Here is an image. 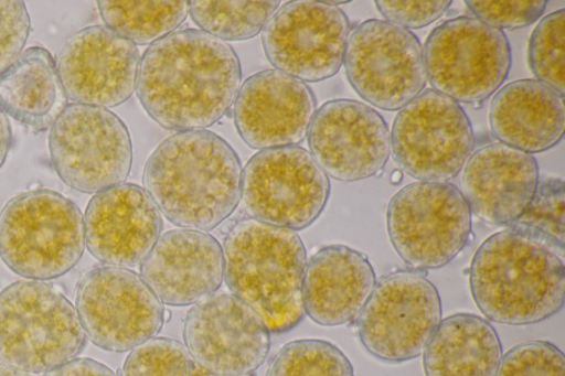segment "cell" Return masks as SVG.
I'll use <instances>...</instances> for the list:
<instances>
[{
  "label": "cell",
  "instance_id": "obj_40",
  "mask_svg": "<svg viewBox=\"0 0 565 376\" xmlns=\"http://www.w3.org/2000/svg\"><path fill=\"white\" fill-rule=\"evenodd\" d=\"M402 178H403L402 172H401V171L395 170V171H393V173H392V175H391V181H392V183H395V184H396V183H399V182H401Z\"/></svg>",
  "mask_w": 565,
  "mask_h": 376
},
{
  "label": "cell",
  "instance_id": "obj_34",
  "mask_svg": "<svg viewBox=\"0 0 565 376\" xmlns=\"http://www.w3.org/2000/svg\"><path fill=\"white\" fill-rule=\"evenodd\" d=\"M475 18L499 29H521L536 22L546 9L547 1H466Z\"/></svg>",
  "mask_w": 565,
  "mask_h": 376
},
{
  "label": "cell",
  "instance_id": "obj_19",
  "mask_svg": "<svg viewBox=\"0 0 565 376\" xmlns=\"http://www.w3.org/2000/svg\"><path fill=\"white\" fill-rule=\"evenodd\" d=\"M312 89L277 69L257 72L241 85L233 119L243 141L265 150L301 143L316 112Z\"/></svg>",
  "mask_w": 565,
  "mask_h": 376
},
{
  "label": "cell",
  "instance_id": "obj_27",
  "mask_svg": "<svg viewBox=\"0 0 565 376\" xmlns=\"http://www.w3.org/2000/svg\"><path fill=\"white\" fill-rule=\"evenodd\" d=\"M106 26L134 44L147 45L174 32L186 19L189 1H97Z\"/></svg>",
  "mask_w": 565,
  "mask_h": 376
},
{
  "label": "cell",
  "instance_id": "obj_13",
  "mask_svg": "<svg viewBox=\"0 0 565 376\" xmlns=\"http://www.w3.org/2000/svg\"><path fill=\"white\" fill-rule=\"evenodd\" d=\"M343 63L352 88L383 110L402 109L427 83L418 37L385 20L363 21L350 32Z\"/></svg>",
  "mask_w": 565,
  "mask_h": 376
},
{
  "label": "cell",
  "instance_id": "obj_5",
  "mask_svg": "<svg viewBox=\"0 0 565 376\" xmlns=\"http://www.w3.org/2000/svg\"><path fill=\"white\" fill-rule=\"evenodd\" d=\"M85 245L79 207L56 191L19 193L0 211V259L28 280L64 276L77 265Z\"/></svg>",
  "mask_w": 565,
  "mask_h": 376
},
{
  "label": "cell",
  "instance_id": "obj_3",
  "mask_svg": "<svg viewBox=\"0 0 565 376\" xmlns=\"http://www.w3.org/2000/svg\"><path fill=\"white\" fill-rule=\"evenodd\" d=\"M242 172L236 151L221 136L210 130L181 131L149 155L142 184L170 223L209 232L236 210Z\"/></svg>",
  "mask_w": 565,
  "mask_h": 376
},
{
  "label": "cell",
  "instance_id": "obj_23",
  "mask_svg": "<svg viewBox=\"0 0 565 376\" xmlns=\"http://www.w3.org/2000/svg\"><path fill=\"white\" fill-rule=\"evenodd\" d=\"M375 284L366 255L345 245L324 246L306 265L305 313L322 326L350 323L361 313Z\"/></svg>",
  "mask_w": 565,
  "mask_h": 376
},
{
  "label": "cell",
  "instance_id": "obj_28",
  "mask_svg": "<svg viewBox=\"0 0 565 376\" xmlns=\"http://www.w3.org/2000/svg\"><path fill=\"white\" fill-rule=\"evenodd\" d=\"M279 1H189L193 22L222 41L256 36L279 7Z\"/></svg>",
  "mask_w": 565,
  "mask_h": 376
},
{
  "label": "cell",
  "instance_id": "obj_32",
  "mask_svg": "<svg viewBox=\"0 0 565 376\" xmlns=\"http://www.w3.org/2000/svg\"><path fill=\"white\" fill-rule=\"evenodd\" d=\"M495 376H565V357L551 342L526 341L502 355Z\"/></svg>",
  "mask_w": 565,
  "mask_h": 376
},
{
  "label": "cell",
  "instance_id": "obj_7",
  "mask_svg": "<svg viewBox=\"0 0 565 376\" xmlns=\"http://www.w3.org/2000/svg\"><path fill=\"white\" fill-rule=\"evenodd\" d=\"M386 228L392 246L414 270L439 269L467 246L471 212L450 182L417 181L388 202Z\"/></svg>",
  "mask_w": 565,
  "mask_h": 376
},
{
  "label": "cell",
  "instance_id": "obj_31",
  "mask_svg": "<svg viewBox=\"0 0 565 376\" xmlns=\"http://www.w3.org/2000/svg\"><path fill=\"white\" fill-rule=\"evenodd\" d=\"M120 376H196V365L179 341L154 336L130 350Z\"/></svg>",
  "mask_w": 565,
  "mask_h": 376
},
{
  "label": "cell",
  "instance_id": "obj_21",
  "mask_svg": "<svg viewBox=\"0 0 565 376\" xmlns=\"http://www.w3.org/2000/svg\"><path fill=\"white\" fill-rule=\"evenodd\" d=\"M536 159L501 142L481 146L466 161L460 192L471 214L487 224L511 226L529 207L537 184Z\"/></svg>",
  "mask_w": 565,
  "mask_h": 376
},
{
  "label": "cell",
  "instance_id": "obj_24",
  "mask_svg": "<svg viewBox=\"0 0 565 376\" xmlns=\"http://www.w3.org/2000/svg\"><path fill=\"white\" fill-rule=\"evenodd\" d=\"M489 125L499 142L530 154L544 152L564 137V97L537 79L511 82L494 94Z\"/></svg>",
  "mask_w": 565,
  "mask_h": 376
},
{
  "label": "cell",
  "instance_id": "obj_15",
  "mask_svg": "<svg viewBox=\"0 0 565 376\" xmlns=\"http://www.w3.org/2000/svg\"><path fill=\"white\" fill-rule=\"evenodd\" d=\"M350 32L349 19L340 8L326 1L294 0L268 20L262 44L277 71L315 83L339 72Z\"/></svg>",
  "mask_w": 565,
  "mask_h": 376
},
{
  "label": "cell",
  "instance_id": "obj_6",
  "mask_svg": "<svg viewBox=\"0 0 565 376\" xmlns=\"http://www.w3.org/2000/svg\"><path fill=\"white\" fill-rule=\"evenodd\" d=\"M86 334L76 309L55 286L18 280L0 291V362L29 374L76 358Z\"/></svg>",
  "mask_w": 565,
  "mask_h": 376
},
{
  "label": "cell",
  "instance_id": "obj_38",
  "mask_svg": "<svg viewBox=\"0 0 565 376\" xmlns=\"http://www.w3.org/2000/svg\"><path fill=\"white\" fill-rule=\"evenodd\" d=\"M12 144V131L8 116L0 110V169L7 160Z\"/></svg>",
  "mask_w": 565,
  "mask_h": 376
},
{
  "label": "cell",
  "instance_id": "obj_39",
  "mask_svg": "<svg viewBox=\"0 0 565 376\" xmlns=\"http://www.w3.org/2000/svg\"><path fill=\"white\" fill-rule=\"evenodd\" d=\"M0 376H32V375L0 362Z\"/></svg>",
  "mask_w": 565,
  "mask_h": 376
},
{
  "label": "cell",
  "instance_id": "obj_1",
  "mask_svg": "<svg viewBox=\"0 0 565 376\" xmlns=\"http://www.w3.org/2000/svg\"><path fill=\"white\" fill-rule=\"evenodd\" d=\"M242 82L233 47L202 30L179 29L140 58L136 89L145 111L168 130H202L232 107Z\"/></svg>",
  "mask_w": 565,
  "mask_h": 376
},
{
  "label": "cell",
  "instance_id": "obj_11",
  "mask_svg": "<svg viewBox=\"0 0 565 376\" xmlns=\"http://www.w3.org/2000/svg\"><path fill=\"white\" fill-rule=\"evenodd\" d=\"M330 191L329 176L298 146L260 150L242 172L241 200L248 217L295 232L319 218Z\"/></svg>",
  "mask_w": 565,
  "mask_h": 376
},
{
  "label": "cell",
  "instance_id": "obj_20",
  "mask_svg": "<svg viewBox=\"0 0 565 376\" xmlns=\"http://www.w3.org/2000/svg\"><path fill=\"white\" fill-rule=\"evenodd\" d=\"M84 227L85 244L94 258L126 268L143 261L161 236L163 222L143 187L121 183L89 200Z\"/></svg>",
  "mask_w": 565,
  "mask_h": 376
},
{
  "label": "cell",
  "instance_id": "obj_8",
  "mask_svg": "<svg viewBox=\"0 0 565 376\" xmlns=\"http://www.w3.org/2000/svg\"><path fill=\"white\" fill-rule=\"evenodd\" d=\"M423 60L434 90L457 103L478 104L497 93L508 78L512 51L503 31L462 15L430 32Z\"/></svg>",
  "mask_w": 565,
  "mask_h": 376
},
{
  "label": "cell",
  "instance_id": "obj_9",
  "mask_svg": "<svg viewBox=\"0 0 565 376\" xmlns=\"http://www.w3.org/2000/svg\"><path fill=\"white\" fill-rule=\"evenodd\" d=\"M49 151L60 179L82 193L121 184L132 164L127 126L102 107L67 104L51 123Z\"/></svg>",
  "mask_w": 565,
  "mask_h": 376
},
{
  "label": "cell",
  "instance_id": "obj_2",
  "mask_svg": "<svg viewBox=\"0 0 565 376\" xmlns=\"http://www.w3.org/2000/svg\"><path fill=\"white\" fill-rule=\"evenodd\" d=\"M469 284L489 320L529 325L550 319L565 301L564 244L515 223L488 237L475 253Z\"/></svg>",
  "mask_w": 565,
  "mask_h": 376
},
{
  "label": "cell",
  "instance_id": "obj_10",
  "mask_svg": "<svg viewBox=\"0 0 565 376\" xmlns=\"http://www.w3.org/2000/svg\"><path fill=\"white\" fill-rule=\"evenodd\" d=\"M443 315L439 292L423 271L383 277L356 318L360 343L375 358L404 363L422 355Z\"/></svg>",
  "mask_w": 565,
  "mask_h": 376
},
{
  "label": "cell",
  "instance_id": "obj_30",
  "mask_svg": "<svg viewBox=\"0 0 565 376\" xmlns=\"http://www.w3.org/2000/svg\"><path fill=\"white\" fill-rule=\"evenodd\" d=\"M565 10L540 20L529 41V65L537 80L564 97Z\"/></svg>",
  "mask_w": 565,
  "mask_h": 376
},
{
  "label": "cell",
  "instance_id": "obj_29",
  "mask_svg": "<svg viewBox=\"0 0 565 376\" xmlns=\"http://www.w3.org/2000/svg\"><path fill=\"white\" fill-rule=\"evenodd\" d=\"M265 376H354V369L333 343L300 339L281 346L270 359Z\"/></svg>",
  "mask_w": 565,
  "mask_h": 376
},
{
  "label": "cell",
  "instance_id": "obj_22",
  "mask_svg": "<svg viewBox=\"0 0 565 376\" xmlns=\"http://www.w3.org/2000/svg\"><path fill=\"white\" fill-rule=\"evenodd\" d=\"M140 275L161 303L194 304L221 287L223 249L206 232L171 229L159 237L140 264Z\"/></svg>",
  "mask_w": 565,
  "mask_h": 376
},
{
  "label": "cell",
  "instance_id": "obj_16",
  "mask_svg": "<svg viewBox=\"0 0 565 376\" xmlns=\"http://www.w3.org/2000/svg\"><path fill=\"white\" fill-rule=\"evenodd\" d=\"M184 346L213 376H247L266 361L270 332L260 316L232 293L214 292L194 303L183 322Z\"/></svg>",
  "mask_w": 565,
  "mask_h": 376
},
{
  "label": "cell",
  "instance_id": "obj_26",
  "mask_svg": "<svg viewBox=\"0 0 565 376\" xmlns=\"http://www.w3.org/2000/svg\"><path fill=\"white\" fill-rule=\"evenodd\" d=\"M56 62L42 46H31L0 73V110L26 126L43 129L66 106Z\"/></svg>",
  "mask_w": 565,
  "mask_h": 376
},
{
  "label": "cell",
  "instance_id": "obj_4",
  "mask_svg": "<svg viewBox=\"0 0 565 376\" xmlns=\"http://www.w3.org/2000/svg\"><path fill=\"white\" fill-rule=\"evenodd\" d=\"M222 249L227 288L269 332H287L302 321L307 251L297 232L248 217L232 226Z\"/></svg>",
  "mask_w": 565,
  "mask_h": 376
},
{
  "label": "cell",
  "instance_id": "obj_18",
  "mask_svg": "<svg viewBox=\"0 0 565 376\" xmlns=\"http://www.w3.org/2000/svg\"><path fill=\"white\" fill-rule=\"evenodd\" d=\"M139 64L136 44L106 25H89L65 41L56 69L67 98L107 109L130 98Z\"/></svg>",
  "mask_w": 565,
  "mask_h": 376
},
{
  "label": "cell",
  "instance_id": "obj_36",
  "mask_svg": "<svg viewBox=\"0 0 565 376\" xmlns=\"http://www.w3.org/2000/svg\"><path fill=\"white\" fill-rule=\"evenodd\" d=\"M379 12L393 24L404 29H420L438 20L451 6L438 1H375Z\"/></svg>",
  "mask_w": 565,
  "mask_h": 376
},
{
  "label": "cell",
  "instance_id": "obj_17",
  "mask_svg": "<svg viewBox=\"0 0 565 376\" xmlns=\"http://www.w3.org/2000/svg\"><path fill=\"white\" fill-rule=\"evenodd\" d=\"M307 140L318 165L341 182L376 175L391 155L386 121L370 105L354 99L326 101L313 115Z\"/></svg>",
  "mask_w": 565,
  "mask_h": 376
},
{
  "label": "cell",
  "instance_id": "obj_33",
  "mask_svg": "<svg viewBox=\"0 0 565 376\" xmlns=\"http://www.w3.org/2000/svg\"><path fill=\"white\" fill-rule=\"evenodd\" d=\"M516 223L539 228L564 244L563 179L540 180L529 207Z\"/></svg>",
  "mask_w": 565,
  "mask_h": 376
},
{
  "label": "cell",
  "instance_id": "obj_25",
  "mask_svg": "<svg viewBox=\"0 0 565 376\" xmlns=\"http://www.w3.org/2000/svg\"><path fill=\"white\" fill-rule=\"evenodd\" d=\"M502 345L492 324L472 313L441 320L424 351L425 376H495Z\"/></svg>",
  "mask_w": 565,
  "mask_h": 376
},
{
  "label": "cell",
  "instance_id": "obj_12",
  "mask_svg": "<svg viewBox=\"0 0 565 376\" xmlns=\"http://www.w3.org/2000/svg\"><path fill=\"white\" fill-rule=\"evenodd\" d=\"M398 168L419 181L448 182L475 148V133L459 103L428 88L397 112L390 131Z\"/></svg>",
  "mask_w": 565,
  "mask_h": 376
},
{
  "label": "cell",
  "instance_id": "obj_35",
  "mask_svg": "<svg viewBox=\"0 0 565 376\" xmlns=\"http://www.w3.org/2000/svg\"><path fill=\"white\" fill-rule=\"evenodd\" d=\"M31 30L25 3L0 0V73L22 53Z\"/></svg>",
  "mask_w": 565,
  "mask_h": 376
},
{
  "label": "cell",
  "instance_id": "obj_14",
  "mask_svg": "<svg viewBox=\"0 0 565 376\" xmlns=\"http://www.w3.org/2000/svg\"><path fill=\"white\" fill-rule=\"evenodd\" d=\"M76 311L86 336L109 352H128L154 337L164 323V309L135 271L96 267L79 281Z\"/></svg>",
  "mask_w": 565,
  "mask_h": 376
},
{
  "label": "cell",
  "instance_id": "obj_37",
  "mask_svg": "<svg viewBox=\"0 0 565 376\" xmlns=\"http://www.w3.org/2000/svg\"><path fill=\"white\" fill-rule=\"evenodd\" d=\"M44 376H118L105 364L87 357H76L47 372Z\"/></svg>",
  "mask_w": 565,
  "mask_h": 376
}]
</instances>
